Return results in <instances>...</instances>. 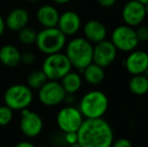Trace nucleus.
<instances>
[{
	"label": "nucleus",
	"instance_id": "nucleus-1",
	"mask_svg": "<svg viewBox=\"0 0 148 147\" xmlns=\"http://www.w3.org/2000/svg\"><path fill=\"white\" fill-rule=\"evenodd\" d=\"M77 134L81 147H109L114 141L113 129L103 117L83 120Z\"/></svg>",
	"mask_w": 148,
	"mask_h": 147
},
{
	"label": "nucleus",
	"instance_id": "nucleus-2",
	"mask_svg": "<svg viewBox=\"0 0 148 147\" xmlns=\"http://www.w3.org/2000/svg\"><path fill=\"white\" fill-rule=\"evenodd\" d=\"M93 44L87 38L76 37L66 44V55L73 67L83 70L93 62Z\"/></svg>",
	"mask_w": 148,
	"mask_h": 147
},
{
	"label": "nucleus",
	"instance_id": "nucleus-3",
	"mask_svg": "<svg viewBox=\"0 0 148 147\" xmlns=\"http://www.w3.org/2000/svg\"><path fill=\"white\" fill-rule=\"evenodd\" d=\"M66 36L58 26L55 27H45L37 32L35 43L41 53L45 55L59 53L66 45Z\"/></svg>",
	"mask_w": 148,
	"mask_h": 147
},
{
	"label": "nucleus",
	"instance_id": "nucleus-4",
	"mask_svg": "<svg viewBox=\"0 0 148 147\" xmlns=\"http://www.w3.org/2000/svg\"><path fill=\"white\" fill-rule=\"evenodd\" d=\"M108 107L109 100L103 92L91 91L83 96L79 110L85 118H100L105 115Z\"/></svg>",
	"mask_w": 148,
	"mask_h": 147
},
{
	"label": "nucleus",
	"instance_id": "nucleus-5",
	"mask_svg": "<svg viewBox=\"0 0 148 147\" xmlns=\"http://www.w3.org/2000/svg\"><path fill=\"white\" fill-rule=\"evenodd\" d=\"M72 64L69 61L66 53L60 51L47 55L42 64V72L47 76V80L59 81L64 75L72 70Z\"/></svg>",
	"mask_w": 148,
	"mask_h": 147
},
{
	"label": "nucleus",
	"instance_id": "nucleus-6",
	"mask_svg": "<svg viewBox=\"0 0 148 147\" xmlns=\"http://www.w3.org/2000/svg\"><path fill=\"white\" fill-rule=\"evenodd\" d=\"M33 99L32 91L28 86L21 84L13 85L4 94L5 105L12 110H22L27 108Z\"/></svg>",
	"mask_w": 148,
	"mask_h": 147
},
{
	"label": "nucleus",
	"instance_id": "nucleus-7",
	"mask_svg": "<svg viewBox=\"0 0 148 147\" xmlns=\"http://www.w3.org/2000/svg\"><path fill=\"white\" fill-rule=\"evenodd\" d=\"M111 41L118 51L130 53L134 51L139 43L135 29L130 25H119L111 34Z\"/></svg>",
	"mask_w": 148,
	"mask_h": 147
},
{
	"label": "nucleus",
	"instance_id": "nucleus-8",
	"mask_svg": "<svg viewBox=\"0 0 148 147\" xmlns=\"http://www.w3.org/2000/svg\"><path fill=\"white\" fill-rule=\"evenodd\" d=\"M66 94L60 83L49 80L38 89V100L45 106H57L64 102Z\"/></svg>",
	"mask_w": 148,
	"mask_h": 147
},
{
	"label": "nucleus",
	"instance_id": "nucleus-9",
	"mask_svg": "<svg viewBox=\"0 0 148 147\" xmlns=\"http://www.w3.org/2000/svg\"><path fill=\"white\" fill-rule=\"evenodd\" d=\"M84 120L79 109L72 106L64 107L60 109L57 116L58 126L62 132H77Z\"/></svg>",
	"mask_w": 148,
	"mask_h": 147
},
{
	"label": "nucleus",
	"instance_id": "nucleus-10",
	"mask_svg": "<svg viewBox=\"0 0 148 147\" xmlns=\"http://www.w3.org/2000/svg\"><path fill=\"white\" fill-rule=\"evenodd\" d=\"M118 49L111 40L104 39L96 43L93 49V63L102 68H108L114 63Z\"/></svg>",
	"mask_w": 148,
	"mask_h": 147
},
{
	"label": "nucleus",
	"instance_id": "nucleus-11",
	"mask_svg": "<svg viewBox=\"0 0 148 147\" xmlns=\"http://www.w3.org/2000/svg\"><path fill=\"white\" fill-rule=\"evenodd\" d=\"M22 115L20 119V130L22 134L29 138L36 137L42 130L43 123L41 117L35 112L27 109H22Z\"/></svg>",
	"mask_w": 148,
	"mask_h": 147
},
{
	"label": "nucleus",
	"instance_id": "nucleus-12",
	"mask_svg": "<svg viewBox=\"0 0 148 147\" xmlns=\"http://www.w3.org/2000/svg\"><path fill=\"white\" fill-rule=\"evenodd\" d=\"M147 12L145 5L137 0H130L122 9V19L127 25L138 26L145 19Z\"/></svg>",
	"mask_w": 148,
	"mask_h": 147
},
{
	"label": "nucleus",
	"instance_id": "nucleus-13",
	"mask_svg": "<svg viewBox=\"0 0 148 147\" xmlns=\"http://www.w3.org/2000/svg\"><path fill=\"white\" fill-rule=\"evenodd\" d=\"M123 65L131 75L143 74L148 67V53L146 51L134 49L130 51L127 59L123 62Z\"/></svg>",
	"mask_w": 148,
	"mask_h": 147
},
{
	"label": "nucleus",
	"instance_id": "nucleus-14",
	"mask_svg": "<svg viewBox=\"0 0 148 147\" xmlns=\"http://www.w3.org/2000/svg\"><path fill=\"white\" fill-rule=\"evenodd\" d=\"M57 26L66 36H74L81 28V18L76 12L66 11L60 15Z\"/></svg>",
	"mask_w": 148,
	"mask_h": 147
},
{
	"label": "nucleus",
	"instance_id": "nucleus-15",
	"mask_svg": "<svg viewBox=\"0 0 148 147\" xmlns=\"http://www.w3.org/2000/svg\"><path fill=\"white\" fill-rule=\"evenodd\" d=\"M29 14L23 8H15L11 10L5 19V26L12 31H18L27 25Z\"/></svg>",
	"mask_w": 148,
	"mask_h": 147
},
{
	"label": "nucleus",
	"instance_id": "nucleus-16",
	"mask_svg": "<svg viewBox=\"0 0 148 147\" xmlns=\"http://www.w3.org/2000/svg\"><path fill=\"white\" fill-rule=\"evenodd\" d=\"M84 34L90 42L97 43L106 39L107 28L98 20H89L84 25Z\"/></svg>",
	"mask_w": 148,
	"mask_h": 147
},
{
	"label": "nucleus",
	"instance_id": "nucleus-17",
	"mask_svg": "<svg viewBox=\"0 0 148 147\" xmlns=\"http://www.w3.org/2000/svg\"><path fill=\"white\" fill-rule=\"evenodd\" d=\"M36 18L43 27H55L58 25L60 13L51 5H42L36 12Z\"/></svg>",
	"mask_w": 148,
	"mask_h": 147
},
{
	"label": "nucleus",
	"instance_id": "nucleus-18",
	"mask_svg": "<svg viewBox=\"0 0 148 147\" xmlns=\"http://www.w3.org/2000/svg\"><path fill=\"white\" fill-rule=\"evenodd\" d=\"M21 53L17 47L11 44H6L0 49V62L8 68H15L20 64Z\"/></svg>",
	"mask_w": 148,
	"mask_h": 147
},
{
	"label": "nucleus",
	"instance_id": "nucleus-19",
	"mask_svg": "<svg viewBox=\"0 0 148 147\" xmlns=\"http://www.w3.org/2000/svg\"><path fill=\"white\" fill-rule=\"evenodd\" d=\"M83 73H84L85 80L93 86L100 85L105 79L104 68L100 67L99 65L93 63V62L83 70Z\"/></svg>",
	"mask_w": 148,
	"mask_h": 147
},
{
	"label": "nucleus",
	"instance_id": "nucleus-20",
	"mask_svg": "<svg viewBox=\"0 0 148 147\" xmlns=\"http://www.w3.org/2000/svg\"><path fill=\"white\" fill-rule=\"evenodd\" d=\"M60 80H62L60 84L66 94H75L82 87V79L80 75L74 72H69Z\"/></svg>",
	"mask_w": 148,
	"mask_h": 147
},
{
	"label": "nucleus",
	"instance_id": "nucleus-21",
	"mask_svg": "<svg viewBox=\"0 0 148 147\" xmlns=\"http://www.w3.org/2000/svg\"><path fill=\"white\" fill-rule=\"evenodd\" d=\"M129 90L136 96H143L148 93V78L143 74L133 75L129 81Z\"/></svg>",
	"mask_w": 148,
	"mask_h": 147
},
{
	"label": "nucleus",
	"instance_id": "nucleus-22",
	"mask_svg": "<svg viewBox=\"0 0 148 147\" xmlns=\"http://www.w3.org/2000/svg\"><path fill=\"white\" fill-rule=\"evenodd\" d=\"M47 81V78L42 72V70H40V71H33L27 77V86L30 89H37L38 90Z\"/></svg>",
	"mask_w": 148,
	"mask_h": 147
},
{
	"label": "nucleus",
	"instance_id": "nucleus-23",
	"mask_svg": "<svg viewBox=\"0 0 148 147\" xmlns=\"http://www.w3.org/2000/svg\"><path fill=\"white\" fill-rule=\"evenodd\" d=\"M37 32L33 28L24 26L20 30H18V38L24 44H32L35 42Z\"/></svg>",
	"mask_w": 148,
	"mask_h": 147
},
{
	"label": "nucleus",
	"instance_id": "nucleus-24",
	"mask_svg": "<svg viewBox=\"0 0 148 147\" xmlns=\"http://www.w3.org/2000/svg\"><path fill=\"white\" fill-rule=\"evenodd\" d=\"M12 109L8 106H0V126H6L11 122L13 113Z\"/></svg>",
	"mask_w": 148,
	"mask_h": 147
},
{
	"label": "nucleus",
	"instance_id": "nucleus-25",
	"mask_svg": "<svg viewBox=\"0 0 148 147\" xmlns=\"http://www.w3.org/2000/svg\"><path fill=\"white\" fill-rule=\"evenodd\" d=\"M137 38L139 42L140 41H147L148 40V26L147 25H140L139 24L138 28L135 29Z\"/></svg>",
	"mask_w": 148,
	"mask_h": 147
},
{
	"label": "nucleus",
	"instance_id": "nucleus-26",
	"mask_svg": "<svg viewBox=\"0 0 148 147\" xmlns=\"http://www.w3.org/2000/svg\"><path fill=\"white\" fill-rule=\"evenodd\" d=\"M66 136H64V138H66V141L68 144H70V145H74V146H79L78 145V134H77V132H66Z\"/></svg>",
	"mask_w": 148,
	"mask_h": 147
},
{
	"label": "nucleus",
	"instance_id": "nucleus-27",
	"mask_svg": "<svg viewBox=\"0 0 148 147\" xmlns=\"http://www.w3.org/2000/svg\"><path fill=\"white\" fill-rule=\"evenodd\" d=\"M34 62V55L30 51H25L20 55V63H23L25 65H30Z\"/></svg>",
	"mask_w": 148,
	"mask_h": 147
},
{
	"label": "nucleus",
	"instance_id": "nucleus-28",
	"mask_svg": "<svg viewBox=\"0 0 148 147\" xmlns=\"http://www.w3.org/2000/svg\"><path fill=\"white\" fill-rule=\"evenodd\" d=\"M112 146L114 147H131L132 143L129 141V139L127 138H119L117 140H114Z\"/></svg>",
	"mask_w": 148,
	"mask_h": 147
},
{
	"label": "nucleus",
	"instance_id": "nucleus-29",
	"mask_svg": "<svg viewBox=\"0 0 148 147\" xmlns=\"http://www.w3.org/2000/svg\"><path fill=\"white\" fill-rule=\"evenodd\" d=\"M117 0H97V2L103 7H111L116 3Z\"/></svg>",
	"mask_w": 148,
	"mask_h": 147
},
{
	"label": "nucleus",
	"instance_id": "nucleus-30",
	"mask_svg": "<svg viewBox=\"0 0 148 147\" xmlns=\"http://www.w3.org/2000/svg\"><path fill=\"white\" fill-rule=\"evenodd\" d=\"M15 146L16 147H34V144L30 143V142H27V141H21L16 144Z\"/></svg>",
	"mask_w": 148,
	"mask_h": 147
},
{
	"label": "nucleus",
	"instance_id": "nucleus-31",
	"mask_svg": "<svg viewBox=\"0 0 148 147\" xmlns=\"http://www.w3.org/2000/svg\"><path fill=\"white\" fill-rule=\"evenodd\" d=\"M4 29H5V20L2 18V16L0 15V36L3 34Z\"/></svg>",
	"mask_w": 148,
	"mask_h": 147
},
{
	"label": "nucleus",
	"instance_id": "nucleus-32",
	"mask_svg": "<svg viewBox=\"0 0 148 147\" xmlns=\"http://www.w3.org/2000/svg\"><path fill=\"white\" fill-rule=\"evenodd\" d=\"M53 1L59 4H66V3H68V2H70L71 0H53Z\"/></svg>",
	"mask_w": 148,
	"mask_h": 147
},
{
	"label": "nucleus",
	"instance_id": "nucleus-33",
	"mask_svg": "<svg viewBox=\"0 0 148 147\" xmlns=\"http://www.w3.org/2000/svg\"><path fill=\"white\" fill-rule=\"evenodd\" d=\"M137 1H139L140 3L144 4V5H147L148 4V0H137Z\"/></svg>",
	"mask_w": 148,
	"mask_h": 147
},
{
	"label": "nucleus",
	"instance_id": "nucleus-34",
	"mask_svg": "<svg viewBox=\"0 0 148 147\" xmlns=\"http://www.w3.org/2000/svg\"><path fill=\"white\" fill-rule=\"evenodd\" d=\"M143 75H144V76H146L147 78H148V67L146 68V69H145V71H144V73H143Z\"/></svg>",
	"mask_w": 148,
	"mask_h": 147
},
{
	"label": "nucleus",
	"instance_id": "nucleus-35",
	"mask_svg": "<svg viewBox=\"0 0 148 147\" xmlns=\"http://www.w3.org/2000/svg\"><path fill=\"white\" fill-rule=\"evenodd\" d=\"M145 10H146V12L148 13V4H147V5H145Z\"/></svg>",
	"mask_w": 148,
	"mask_h": 147
},
{
	"label": "nucleus",
	"instance_id": "nucleus-36",
	"mask_svg": "<svg viewBox=\"0 0 148 147\" xmlns=\"http://www.w3.org/2000/svg\"><path fill=\"white\" fill-rule=\"evenodd\" d=\"M27 1H31V2H34V1H38V0H27Z\"/></svg>",
	"mask_w": 148,
	"mask_h": 147
}]
</instances>
